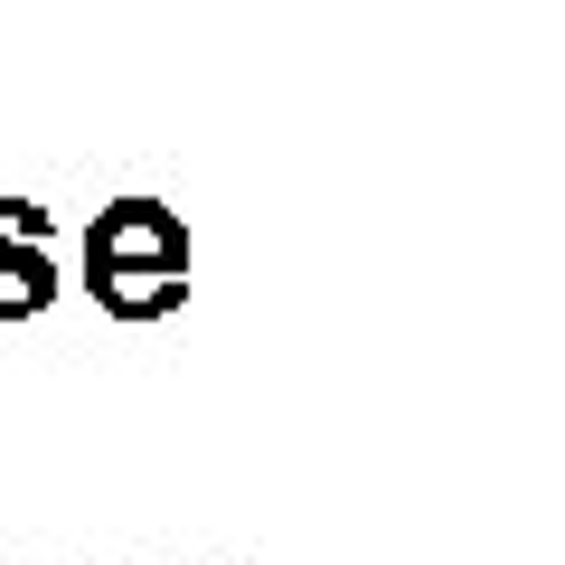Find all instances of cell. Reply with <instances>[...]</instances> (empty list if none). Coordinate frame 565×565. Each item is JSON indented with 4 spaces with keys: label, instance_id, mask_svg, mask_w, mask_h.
Instances as JSON below:
<instances>
[{
    "label": "cell",
    "instance_id": "cell-2",
    "mask_svg": "<svg viewBox=\"0 0 565 565\" xmlns=\"http://www.w3.org/2000/svg\"><path fill=\"white\" fill-rule=\"evenodd\" d=\"M47 236H57V217H47L39 199H0V321H39V311L57 302Z\"/></svg>",
    "mask_w": 565,
    "mask_h": 565
},
{
    "label": "cell",
    "instance_id": "cell-1",
    "mask_svg": "<svg viewBox=\"0 0 565 565\" xmlns=\"http://www.w3.org/2000/svg\"><path fill=\"white\" fill-rule=\"evenodd\" d=\"M76 282L95 292L114 321H170L189 302V226L161 199H114L85 226Z\"/></svg>",
    "mask_w": 565,
    "mask_h": 565
}]
</instances>
